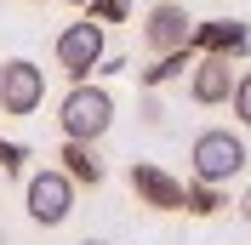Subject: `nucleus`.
<instances>
[{
	"label": "nucleus",
	"instance_id": "f257e3e1",
	"mask_svg": "<svg viewBox=\"0 0 251 245\" xmlns=\"http://www.w3.org/2000/svg\"><path fill=\"white\" fill-rule=\"evenodd\" d=\"M57 125H63V137H75V143H103L109 125H114V97L103 86H92V80H75V92L57 108Z\"/></svg>",
	"mask_w": 251,
	"mask_h": 245
},
{
	"label": "nucleus",
	"instance_id": "f03ea898",
	"mask_svg": "<svg viewBox=\"0 0 251 245\" xmlns=\"http://www.w3.org/2000/svg\"><path fill=\"white\" fill-rule=\"evenodd\" d=\"M246 137L240 131H200L194 137V148H188V166H194V177L200 183H228V177H240L246 171Z\"/></svg>",
	"mask_w": 251,
	"mask_h": 245
},
{
	"label": "nucleus",
	"instance_id": "7ed1b4c3",
	"mask_svg": "<svg viewBox=\"0 0 251 245\" xmlns=\"http://www.w3.org/2000/svg\"><path fill=\"white\" fill-rule=\"evenodd\" d=\"M23 205H29V217L40 222V228H63V222L75 217V177H69L63 166L34 171L29 183H23Z\"/></svg>",
	"mask_w": 251,
	"mask_h": 245
},
{
	"label": "nucleus",
	"instance_id": "20e7f679",
	"mask_svg": "<svg viewBox=\"0 0 251 245\" xmlns=\"http://www.w3.org/2000/svg\"><path fill=\"white\" fill-rule=\"evenodd\" d=\"M103 51H109V40H103V23H97V17H80V23H69V29L57 34V69L69 80H92L97 63H103Z\"/></svg>",
	"mask_w": 251,
	"mask_h": 245
},
{
	"label": "nucleus",
	"instance_id": "39448f33",
	"mask_svg": "<svg viewBox=\"0 0 251 245\" xmlns=\"http://www.w3.org/2000/svg\"><path fill=\"white\" fill-rule=\"evenodd\" d=\"M40 103H46V69H40V63H29V57L0 63V114L29 120Z\"/></svg>",
	"mask_w": 251,
	"mask_h": 245
},
{
	"label": "nucleus",
	"instance_id": "423d86ee",
	"mask_svg": "<svg viewBox=\"0 0 251 245\" xmlns=\"http://www.w3.org/2000/svg\"><path fill=\"white\" fill-rule=\"evenodd\" d=\"M188 29H194V17L183 12V0H154L149 6V17H143V46L154 51H177V46H188Z\"/></svg>",
	"mask_w": 251,
	"mask_h": 245
},
{
	"label": "nucleus",
	"instance_id": "0eeeda50",
	"mask_svg": "<svg viewBox=\"0 0 251 245\" xmlns=\"http://www.w3.org/2000/svg\"><path fill=\"white\" fill-rule=\"evenodd\" d=\"M131 194H137V205H149V211H183V183H177L166 166H154V160H131Z\"/></svg>",
	"mask_w": 251,
	"mask_h": 245
},
{
	"label": "nucleus",
	"instance_id": "6e6552de",
	"mask_svg": "<svg viewBox=\"0 0 251 245\" xmlns=\"http://www.w3.org/2000/svg\"><path fill=\"white\" fill-rule=\"evenodd\" d=\"M234 57H217V51H200L194 57V69H188V97L200 108H217L228 103V92H234V69H228Z\"/></svg>",
	"mask_w": 251,
	"mask_h": 245
},
{
	"label": "nucleus",
	"instance_id": "1a4fd4ad",
	"mask_svg": "<svg viewBox=\"0 0 251 245\" xmlns=\"http://www.w3.org/2000/svg\"><path fill=\"white\" fill-rule=\"evenodd\" d=\"M188 46L217 51V57H246L251 51V23H240V17H205V23L188 29Z\"/></svg>",
	"mask_w": 251,
	"mask_h": 245
},
{
	"label": "nucleus",
	"instance_id": "9d476101",
	"mask_svg": "<svg viewBox=\"0 0 251 245\" xmlns=\"http://www.w3.org/2000/svg\"><path fill=\"white\" fill-rule=\"evenodd\" d=\"M63 171L75 177V188H97L103 183V154H97V143H75V137H63Z\"/></svg>",
	"mask_w": 251,
	"mask_h": 245
},
{
	"label": "nucleus",
	"instance_id": "9b49d317",
	"mask_svg": "<svg viewBox=\"0 0 251 245\" xmlns=\"http://www.w3.org/2000/svg\"><path fill=\"white\" fill-rule=\"evenodd\" d=\"M194 57H200V51L194 46H177V51H160L154 63H149V69H143V92H160V86H172V80H183L188 69H194Z\"/></svg>",
	"mask_w": 251,
	"mask_h": 245
},
{
	"label": "nucleus",
	"instance_id": "f8f14e48",
	"mask_svg": "<svg viewBox=\"0 0 251 245\" xmlns=\"http://www.w3.org/2000/svg\"><path fill=\"white\" fill-rule=\"evenodd\" d=\"M223 205H228V199H223V183H200V177H194V183L183 188V211L188 217H217Z\"/></svg>",
	"mask_w": 251,
	"mask_h": 245
},
{
	"label": "nucleus",
	"instance_id": "ddd939ff",
	"mask_svg": "<svg viewBox=\"0 0 251 245\" xmlns=\"http://www.w3.org/2000/svg\"><path fill=\"white\" fill-rule=\"evenodd\" d=\"M228 108H234V120L251 131V69H240L234 74V92H228Z\"/></svg>",
	"mask_w": 251,
	"mask_h": 245
},
{
	"label": "nucleus",
	"instance_id": "4468645a",
	"mask_svg": "<svg viewBox=\"0 0 251 245\" xmlns=\"http://www.w3.org/2000/svg\"><path fill=\"white\" fill-rule=\"evenodd\" d=\"M86 17H97L103 29H109V23H126V17H131V0H86Z\"/></svg>",
	"mask_w": 251,
	"mask_h": 245
},
{
	"label": "nucleus",
	"instance_id": "2eb2a0df",
	"mask_svg": "<svg viewBox=\"0 0 251 245\" xmlns=\"http://www.w3.org/2000/svg\"><path fill=\"white\" fill-rule=\"evenodd\" d=\"M23 166H29V148L23 143H0V171L6 177H23Z\"/></svg>",
	"mask_w": 251,
	"mask_h": 245
},
{
	"label": "nucleus",
	"instance_id": "dca6fc26",
	"mask_svg": "<svg viewBox=\"0 0 251 245\" xmlns=\"http://www.w3.org/2000/svg\"><path fill=\"white\" fill-rule=\"evenodd\" d=\"M143 120H149V125H160V120H166V108H160V103H154V92L143 97Z\"/></svg>",
	"mask_w": 251,
	"mask_h": 245
},
{
	"label": "nucleus",
	"instance_id": "f3484780",
	"mask_svg": "<svg viewBox=\"0 0 251 245\" xmlns=\"http://www.w3.org/2000/svg\"><path fill=\"white\" fill-rule=\"evenodd\" d=\"M240 217H246V222H251V188H246V194H240Z\"/></svg>",
	"mask_w": 251,
	"mask_h": 245
},
{
	"label": "nucleus",
	"instance_id": "a211bd4d",
	"mask_svg": "<svg viewBox=\"0 0 251 245\" xmlns=\"http://www.w3.org/2000/svg\"><path fill=\"white\" fill-rule=\"evenodd\" d=\"M63 6H86V0H63Z\"/></svg>",
	"mask_w": 251,
	"mask_h": 245
},
{
	"label": "nucleus",
	"instance_id": "6ab92c4d",
	"mask_svg": "<svg viewBox=\"0 0 251 245\" xmlns=\"http://www.w3.org/2000/svg\"><path fill=\"white\" fill-rule=\"evenodd\" d=\"M86 245H109V240H86Z\"/></svg>",
	"mask_w": 251,
	"mask_h": 245
},
{
	"label": "nucleus",
	"instance_id": "aec40b11",
	"mask_svg": "<svg viewBox=\"0 0 251 245\" xmlns=\"http://www.w3.org/2000/svg\"><path fill=\"white\" fill-rule=\"evenodd\" d=\"M0 245H6V228H0Z\"/></svg>",
	"mask_w": 251,
	"mask_h": 245
}]
</instances>
